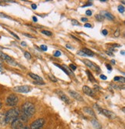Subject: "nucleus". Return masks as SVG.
<instances>
[{"label":"nucleus","instance_id":"nucleus-1","mask_svg":"<svg viewBox=\"0 0 125 129\" xmlns=\"http://www.w3.org/2000/svg\"><path fill=\"white\" fill-rule=\"evenodd\" d=\"M22 111H23V115L28 119V118H30L33 116V115L35 114V111H36V108L33 103L27 102L23 105Z\"/></svg>","mask_w":125,"mask_h":129},{"label":"nucleus","instance_id":"nucleus-2","mask_svg":"<svg viewBox=\"0 0 125 129\" xmlns=\"http://www.w3.org/2000/svg\"><path fill=\"white\" fill-rule=\"evenodd\" d=\"M20 115L19 109L15 108L9 110L5 115V121L6 123H12L15 119H17Z\"/></svg>","mask_w":125,"mask_h":129},{"label":"nucleus","instance_id":"nucleus-3","mask_svg":"<svg viewBox=\"0 0 125 129\" xmlns=\"http://www.w3.org/2000/svg\"><path fill=\"white\" fill-rule=\"evenodd\" d=\"M26 120L27 118L24 117L23 115L21 118H18L12 123V127L13 129H22L25 126L24 122H26Z\"/></svg>","mask_w":125,"mask_h":129},{"label":"nucleus","instance_id":"nucleus-4","mask_svg":"<svg viewBox=\"0 0 125 129\" xmlns=\"http://www.w3.org/2000/svg\"><path fill=\"white\" fill-rule=\"evenodd\" d=\"M95 107L97 108V110L100 111V113H101L102 115H105L106 117L111 118V119H114L116 118V115L114 114V112L109 111V110H107V109H103V108H100L97 105H95Z\"/></svg>","mask_w":125,"mask_h":129},{"label":"nucleus","instance_id":"nucleus-5","mask_svg":"<svg viewBox=\"0 0 125 129\" xmlns=\"http://www.w3.org/2000/svg\"><path fill=\"white\" fill-rule=\"evenodd\" d=\"M19 102L18 97L15 94H10L8 96V98L6 99V105L9 106H15L17 105Z\"/></svg>","mask_w":125,"mask_h":129},{"label":"nucleus","instance_id":"nucleus-6","mask_svg":"<svg viewBox=\"0 0 125 129\" xmlns=\"http://www.w3.org/2000/svg\"><path fill=\"white\" fill-rule=\"evenodd\" d=\"M44 123H45V120L43 118H39L31 124L30 129H41Z\"/></svg>","mask_w":125,"mask_h":129},{"label":"nucleus","instance_id":"nucleus-7","mask_svg":"<svg viewBox=\"0 0 125 129\" xmlns=\"http://www.w3.org/2000/svg\"><path fill=\"white\" fill-rule=\"evenodd\" d=\"M84 62V64H86V66H87L89 68H90L92 70H94L97 73H100V69L98 66H97L96 64H94L93 62L89 61V60H87V59H84L83 61Z\"/></svg>","mask_w":125,"mask_h":129},{"label":"nucleus","instance_id":"nucleus-8","mask_svg":"<svg viewBox=\"0 0 125 129\" xmlns=\"http://www.w3.org/2000/svg\"><path fill=\"white\" fill-rule=\"evenodd\" d=\"M13 91L19 93H28L31 91V88L28 85H21L13 88Z\"/></svg>","mask_w":125,"mask_h":129},{"label":"nucleus","instance_id":"nucleus-9","mask_svg":"<svg viewBox=\"0 0 125 129\" xmlns=\"http://www.w3.org/2000/svg\"><path fill=\"white\" fill-rule=\"evenodd\" d=\"M56 93L59 95V97L61 99V100H62L64 102H66V103H67V104H70V99L68 98V97L62 92V91H60V90H56Z\"/></svg>","mask_w":125,"mask_h":129},{"label":"nucleus","instance_id":"nucleus-10","mask_svg":"<svg viewBox=\"0 0 125 129\" xmlns=\"http://www.w3.org/2000/svg\"><path fill=\"white\" fill-rule=\"evenodd\" d=\"M69 93H70V94L73 97V98L75 99L76 100L79 101V102H84L83 97H82L79 93H78V92H76V91H73V90H70V91H69Z\"/></svg>","mask_w":125,"mask_h":129},{"label":"nucleus","instance_id":"nucleus-11","mask_svg":"<svg viewBox=\"0 0 125 129\" xmlns=\"http://www.w3.org/2000/svg\"><path fill=\"white\" fill-rule=\"evenodd\" d=\"M0 56H1V58L3 59V60H5V61H6L8 63H9V64H13V66H15V62L13 61V59L11 58V57H9V55H6V54H4V53H0Z\"/></svg>","mask_w":125,"mask_h":129},{"label":"nucleus","instance_id":"nucleus-12","mask_svg":"<svg viewBox=\"0 0 125 129\" xmlns=\"http://www.w3.org/2000/svg\"><path fill=\"white\" fill-rule=\"evenodd\" d=\"M83 91H84L86 94H87V95H89V96L93 97V96L95 95V93H94V91H93V90L91 89L90 87L86 86V85L83 87Z\"/></svg>","mask_w":125,"mask_h":129},{"label":"nucleus","instance_id":"nucleus-13","mask_svg":"<svg viewBox=\"0 0 125 129\" xmlns=\"http://www.w3.org/2000/svg\"><path fill=\"white\" fill-rule=\"evenodd\" d=\"M101 15L103 16V17L104 18H107V19H110V20H114V16L111 14V13H110V12H106V11H103V12H101Z\"/></svg>","mask_w":125,"mask_h":129},{"label":"nucleus","instance_id":"nucleus-14","mask_svg":"<svg viewBox=\"0 0 125 129\" xmlns=\"http://www.w3.org/2000/svg\"><path fill=\"white\" fill-rule=\"evenodd\" d=\"M84 111H85L86 113H87V114H89L90 115H91L93 117H96L94 111H93V110L92 108H88V107L84 108Z\"/></svg>","mask_w":125,"mask_h":129},{"label":"nucleus","instance_id":"nucleus-15","mask_svg":"<svg viewBox=\"0 0 125 129\" xmlns=\"http://www.w3.org/2000/svg\"><path fill=\"white\" fill-rule=\"evenodd\" d=\"M29 75L33 79H34L36 82H43V78L41 77H39V75H35L33 73H29Z\"/></svg>","mask_w":125,"mask_h":129},{"label":"nucleus","instance_id":"nucleus-16","mask_svg":"<svg viewBox=\"0 0 125 129\" xmlns=\"http://www.w3.org/2000/svg\"><path fill=\"white\" fill-rule=\"evenodd\" d=\"M91 123H92V124L93 125V127H94L95 128H97V129H101V124L99 123V121L97 119H93V120H91Z\"/></svg>","mask_w":125,"mask_h":129},{"label":"nucleus","instance_id":"nucleus-17","mask_svg":"<svg viewBox=\"0 0 125 129\" xmlns=\"http://www.w3.org/2000/svg\"><path fill=\"white\" fill-rule=\"evenodd\" d=\"M82 51L84 52V54H85L87 56H91V57H92V56L94 55V53H93L92 51H90V49H88V48H83Z\"/></svg>","mask_w":125,"mask_h":129},{"label":"nucleus","instance_id":"nucleus-18","mask_svg":"<svg viewBox=\"0 0 125 129\" xmlns=\"http://www.w3.org/2000/svg\"><path fill=\"white\" fill-rule=\"evenodd\" d=\"M86 73H87V76H88V78H89V80L90 81V82H97L96 79H95V78L93 77V75H92V73H91L90 71L87 70V71H86Z\"/></svg>","mask_w":125,"mask_h":129},{"label":"nucleus","instance_id":"nucleus-19","mask_svg":"<svg viewBox=\"0 0 125 129\" xmlns=\"http://www.w3.org/2000/svg\"><path fill=\"white\" fill-rule=\"evenodd\" d=\"M54 64H55V66H56V67H58V68H59L60 69H62V70L64 71V72H65V73H66V74H67V75H70L69 71H68V70H67V69H65V67H64V66H59V64H56V63H55Z\"/></svg>","mask_w":125,"mask_h":129},{"label":"nucleus","instance_id":"nucleus-20","mask_svg":"<svg viewBox=\"0 0 125 129\" xmlns=\"http://www.w3.org/2000/svg\"><path fill=\"white\" fill-rule=\"evenodd\" d=\"M42 33L46 35V36H53V33L51 31H47V30H43L42 31Z\"/></svg>","mask_w":125,"mask_h":129},{"label":"nucleus","instance_id":"nucleus-21","mask_svg":"<svg viewBox=\"0 0 125 129\" xmlns=\"http://www.w3.org/2000/svg\"><path fill=\"white\" fill-rule=\"evenodd\" d=\"M95 18H96V19H97V21H99V22H102V21L103 20V19H104L101 15H95Z\"/></svg>","mask_w":125,"mask_h":129},{"label":"nucleus","instance_id":"nucleus-22","mask_svg":"<svg viewBox=\"0 0 125 129\" xmlns=\"http://www.w3.org/2000/svg\"><path fill=\"white\" fill-rule=\"evenodd\" d=\"M114 81H120V82L122 81V82H123V83H124V78H123V77L116 76V77H114Z\"/></svg>","mask_w":125,"mask_h":129},{"label":"nucleus","instance_id":"nucleus-23","mask_svg":"<svg viewBox=\"0 0 125 129\" xmlns=\"http://www.w3.org/2000/svg\"><path fill=\"white\" fill-rule=\"evenodd\" d=\"M49 78H50V79L52 81V82H57V79L55 78V76L53 75H51V74L49 75Z\"/></svg>","mask_w":125,"mask_h":129},{"label":"nucleus","instance_id":"nucleus-24","mask_svg":"<svg viewBox=\"0 0 125 129\" xmlns=\"http://www.w3.org/2000/svg\"><path fill=\"white\" fill-rule=\"evenodd\" d=\"M24 55H25V57H26L27 59H31V58H32V56H31L30 53H29V52H25Z\"/></svg>","mask_w":125,"mask_h":129},{"label":"nucleus","instance_id":"nucleus-25","mask_svg":"<svg viewBox=\"0 0 125 129\" xmlns=\"http://www.w3.org/2000/svg\"><path fill=\"white\" fill-rule=\"evenodd\" d=\"M118 11H119V12H120V13H123V12H124V6H118Z\"/></svg>","mask_w":125,"mask_h":129},{"label":"nucleus","instance_id":"nucleus-26","mask_svg":"<svg viewBox=\"0 0 125 129\" xmlns=\"http://www.w3.org/2000/svg\"><path fill=\"white\" fill-rule=\"evenodd\" d=\"M40 49H42L43 51L46 52V51H47L48 48H47V46L45 45H41V46H40Z\"/></svg>","mask_w":125,"mask_h":129},{"label":"nucleus","instance_id":"nucleus-27","mask_svg":"<svg viewBox=\"0 0 125 129\" xmlns=\"http://www.w3.org/2000/svg\"><path fill=\"white\" fill-rule=\"evenodd\" d=\"M71 22H72V25H80V23L78 22V21H77V20L72 19Z\"/></svg>","mask_w":125,"mask_h":129},{"label":"nucleus","instance_id":"nucleus-28","mask_svg":"<svg viewBox=\"0 0 125 129\" xmlns=\"http://www.w3.org/2000/svg\"><path fill=\"white\" fill-rule=\"evenodd\" d=\"M77 55H80V56H87L82 50L78 51V52H77Z\"/></svg>","mask_w":125,"mask_h":129},{"label":"nucleus","instance_id":"nucleus-29","mask_svg":"<svg viewBox=\"0 0 125 129\" xmlns=\"http://www.w3.org/2000/svg\"><path fill=\"white\" fill-rule=\"evenodd\" d=\"M61 55V52H59V51H56L55 52H54V56L55 57H59V56H60Z\"/></svg>","mask_w":125,"mask_h":129},{"label":"nucleus","instance_id":"nucleus-30","mask_svg":"<svg viewBox=\"0 0 125 129\" xmlns=\"http://www.w3.org/2000/svg\"><path fill=\"white\" fill-rule=\"evenodd\" d=\"M120 36V30L117 29L115 32H114V37H118Z\"/></svg>","mask_w":125,"mask_h":129},{"label":"nucleus","instance_id":"nucleus-31","mask_svg":"<svg viewBox=\"0 0 125 129\" xmlns=\"http://www.w3.org/2000/svg\"><path fill=\"white\" fill-rule=\"evenodd\" d=\"M9 31V33H10V34H12V35L14 37H15V38H16L17 39H19V37L17 35H15V34L14 33V32H12V31Z\"/></svg>","mask_w":125,"mask_h":129},{"label":"nucleus","instance_id":"nucleus-32","mask_svg":"<svg viewBox=\"0 0 125 129\" xmlns=\"http://www.w3.org/2000/svg\"><path fill=\"white\" fill-rule=\"evenodd\" d=\"M34 84H36V85H45V82H34Z\"/></svg>","mask_w":125,"mask_h":129},{"label":"nucleus","instance_id":"nucleus-33","mask_svg":"<svg viewBox=\"0 0 125 129\" xmlns=\"http://www.w3.org/2000/svg\"><path fill=\"white\" fill-rule=\"evenodd\" d=\"M70 69H71L72 70H73V71L76 69V66H75L74 64H70Z\"/></svg>","mask_w":125,"mask_h":129},{"label":"nucleus","instance_id":"nucleus-34","mask_svg":"<svg viewBox=\"0 0 125 129\" xmlns=\"http://www.w3.org/2000/svg\"><path fill=\"white\" fill-rule=\"evenodd\" d=\"M106 67H107V69L109 71H111V70H112V67L111 66V64H106Z\"/></svg>","mask_w":125,"mask_h":129},{"label":"nucleus","instance_id":"nucleus-35","mask_svg":"<svg viewBox=\"0 0 125 129\" xmlns=\"http://www.w3.org/2000/svg\"><path fill=\"white\" fill-rule=\"evenodd\" d=\"M92 5H93V3H87L86 5H84L82 7H83V8H84V7H87V6H91Z\"/></svg>","mask_w":125,"mask_h":129},{"label":"nucleus","instance_id":"nucleus-36","mask_svg":"<svg viewBox=\"0 0 125 129\" xmlns=\"http://www.w3.org/2000/svg\"><path fill=\"white\" fill-rule=\"evenodd\" d=\"M107 33H108V31H107V30H106V29H103V30L102 31V34H103V36H107Z\"/></svg>","mask_w":125,"mask_h":129},{"label":"nucleus","instance_id":"nucleus-37","mask_svg":"<svg viewBox=\"0 0 125 129\" xmlns=\"http://www.w3.org/2000/svg\"><path fill=\"white\" fill-rule=\"evenodd\" d=\"M106 53H107V55H110V56H114V54H112V52H110V51H107V52H106Z\"/></svg>","mask_w":125,"mask_h":129},{"label":"nucleus","instance_id":"nucleus-38","mask_svg":"<svg viewBox=\"0 0 125 129\" xmlns=\"http://www.w3.org/2000/svg\"><path fill=\"white\" fill-rule=\"evenodd\" d=\"M86 15H92V12H91L90 10H87Z\"/></svg>","mask_w":125,"mask_h":129},{"label":"nucleus","instance_id":"nucleus-39","mask_svg":"<svg viewBox=\"0 0 125 129\" xmlns=\"http://www.w3.org/2000/svg\"><path fill=\"white\" fill-rule=\"evenodd\" d=\"M23 35H24V36H27V37H29V38H34V36H31V35H29V34H26V33H24Z\"/></svg>","mask_w":125,"mask_h":129},{"label":"nucleus","instance_id":"nucleus-40","mask_svg":"<svg viewBox=\"0 0 125 129\" xmlns=\"http://www.w3.org/2000/svg\"><path fill=\"white\" fill-rule=\"evenodd\" d=\"M84 26L87 27V28H91V27H92V25H91L90 24H89V23H86V24L84 25Z\"/></svg>","mask_w":125,"mask_h":129},{"label":"nucleus","instance_id":"nucleus-41","mask_svg":"<svg viewBox=\"0 0 125 129\" xmlns=\"http://www.w3.org/2000/svg\"><path fill=\"white\" fill-rule=\"evenodd\" d=\"M100 78L103 79V80H106V79H107V76H105V75H100Z\"/></svg>","mask_w":125,"mask_h":129},{"label":"nucleus","instance_id":"nucleus-42","mask_svg":"<svg viewBox=\"0 0 125 129\" xmlns=\"http://www.w3.org/2000/svg\"><path fill=\"white\" fill-rule=\"evenodd\" d=\"M66 47H67V48H69V49H73V48L71 45H68V44L66 45Z\"/></svg>","mask_w":125,"mask_h":129},{"label":"nucleus","instance_id":"nucleus-43","mask_svg":"<svg viewBox=\"0 0 125 129\" xmlns=\"http://www.w3.org/2000/svg\"><path fill=\"white\" fill-rule=\"evenodd\" d=\"M32 8H33V9H36L37 8V6H36V4H32Z\"/></svg>","mask_w":125,"mask_h":129},{"label":"nucleus","instance_id":"nucleus-44","mask_svg":"<svg viewBox=\"0 0 125 129\" xmlns=\"http://www.w3.org/2000/svg\"><path fill=\"white\" fill-rule=\"evenodd\" d=\"M81 21H82V22H87L88 19H87V18H82V19H81Z\"/></svg>","mask_w":125,"mask_h":129},{"label":"nucleus","instance_id":"nucleus-45","mask_svg":"<svg viewBox=\"0 0 125 129\" xmlns=\"http://www.w3.org/2000/svg\"><path fill=\"white\" fill-rule=\"evenodd\" d=\"M33 21H34L35 22H37V19H36V16H33Z\"/></svg>","mask_w":125,"mask_h":129},{"label":"nucleus","instance_id":"nucleus-46","mask_svg":"<svg viewBox=\"0 0 125 129\" xmlns=\"http://www.w3.org/2000/svg\"><path fill=\"white\" fill-rule=\"evenodd\" d=\"M21 45H22L23 46H26V45H27V44H26L25 42H21Z\"/></svg>","mask_w":125,"mask_h":129},{"label":"nucleus","instance_id":"nucleus-47","mask_svg":"<svg viewBox=\"0 0 125 129\" xmlns=\"http://www.w3.org/2000/svg\"><path fill=\"white\" fill-rule=\"evenodd\" d=\"M22 129H30V127H27V126H24Z\"/></svg>","mask_w":125,"mask_h":129},{"label":"nucleus","instance_id":"nucleus-48","mask_svg":"<svg viewBox=\"0 0 125 129\" xmlns=\"http://www.w3.org/2000/svg\"><path fill=\"white\" fill-rule=\"evenodd\" d=\"M120 54H121V55H124V51L120 52Z\"/></svg>","mask_w":125,"mask_h":129},{"label":"nucleus","instance_id":"nucleus-49","mask_svg":"<svg viewBox=\"0 0 125 129\" xmlns=\"http://www.w3.org/2000/svg\"><path fill=\"white\" fill-rule=\"evenodd\" d=\"M112 63H114V64H115L116 62H115V61H114V60H112Z\"/></svg>","mask_w":125,"mask_h":129},{"label":"nucleus","instance_id":"nucleus-50","mask_svg":"<svg viewBox=\"0 0 125 129\" xmlns=\"http://www.w3.org/2000/svg\"><path fill=\"white\" fill-rule=\"evenodd\" d=\"M2 71V67H1V64H0V72Z\"/></svg>","mask_w":125,"mask_h":129},{"label":"nucleus","instance_id":"nucleus-51","mask_svg":"<svg viewBox=\"0 0 125 129\" xmlns=\"http://www.w3.org/2000/svg\"><path fill=\"white\" fill-rule=\"evenodd\" d=\"M2 108V103L0 102V108Z\"/></svg>","mask_w":125,"mask_h":129}]
</instances>
